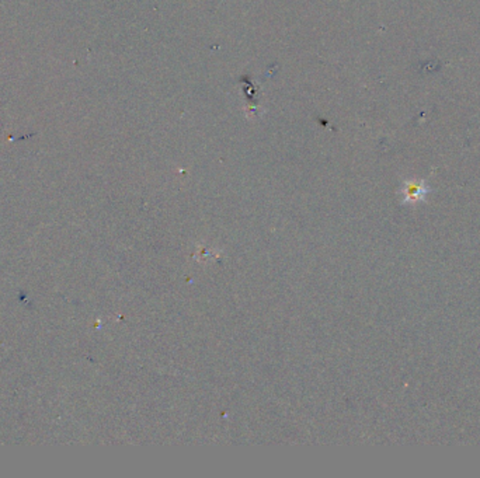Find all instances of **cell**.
Segmentation results:
<instances>
[{
  "mask_svg": "<svg viewBox=\"0 0 480 478\" xmlns=\"http://www.w3.org/2000/svg\"><path fill=\"white\" fill-rule=\"evenodd\" d=\"M424 192H425V187H424V184H422V183L420 185L413 184V185H410V187H409V195L411 198H413V197H414V198L421 197Z\"/></svg>",
  "mask_w": 480,
  "mask_h": 478,
  "instance_id": "6da1fadb",
  "label": "cell"
}]
</instances>
